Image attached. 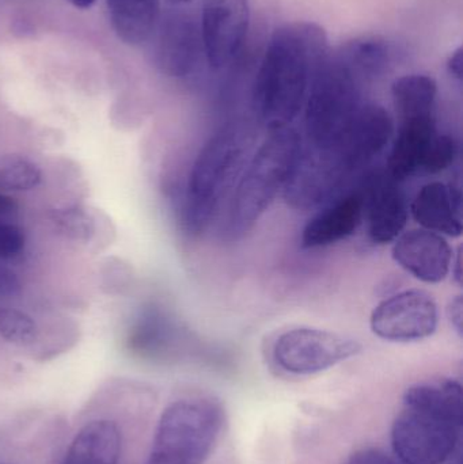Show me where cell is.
I'll list each match as a JSON object with an SVG mask.
<instances>
[{"label":"cell","mask_w":463,"mask_h":464,"mask_svg":"<svg viewBox=\"0 0 463 464\" xmlns=\"http://www.w3.org/2000/svg\"><path fill=\"white\" fill-rule=\"evenodd\" d=\"M328 51V37L320 24L291 22L275 30L253 89L256 113L269 130L290 125L299 116Z\"/></svg>","instance_id":"cell-1"},{"label":"cell","mask_w":463,"mask_h":464,"mask_svg":"<svg viewBox=\"0 0 463 464\" xmlns=\"http://www.w3.org/2000/svg\"><path fill=\"white\" fill-rule=\"evenodd\" d=\"M391 427L394 457L402 464H443L456 452L463 421L462 386L434 379L410 387Z\"/></svg>","instance_id":"cell-2"},{"label":"cell","mask_w":463,"mask_h":464,"mask_svg":"<svg viewBox=\"0 0 463 464\" xmlns=\"http://www.w3.org/2000/svg\"><path fill=\"white\" fill-rule=\"evenodd\" d=\"M304 152L302 138L293 127L272 128L245 166L234 189L230 208L233 234L250 230L275 198L285 189Z\"/></svg>","instance_id":"cell-3"},{"label":"cell","mask_w":463,"mask_h":464,"mask_svg":"<svg viewBox=\"0 0 463 464\" xmlns=\"http://www.w3.org/2000/svg\"><path fill=\"white\" fill-rule=\"evenodd\" d=\"M249 140L238 130H220L198 152L188 179L181 220L190 235L203 234L211 226L223 198L246 166Z\"/></svg>","instance_id":"cell-4"},{"label":"cell","mask_w":463,"mask_h":464,"mask_svg":"<svg viewBox=\"0 0 463 464\" xmlns=\"http://www.w3.org/2000/svg\"><path fill=\"white\" fill-rule=\"evenodd\" d=\"M369 83L342 48L328 51L315 71L304 102V128L312 149H326L347 130Z\"/></svg>","instance_id":"cell-5"},{"label":"cell","mask_w":463,"mask_h":464,"mask_svg":"<svg viewBox=\"0 0 463 464\" xmlns=\"http://www.w3.org/2000/svg\"><path fill=\"white\" fill-rule=\"evenodd\" d=\"M225 424L222 406L209 398L178 400L163 411L147 464H204Z\"/></svg>","instance_id":"cell-6"},{"label":"cell","mask_w":463,"mask_h":464,"mask_svg":"<svg viewBox=\"0 0 463 464\" xmlns=\"http://www.w3.org/2000/svg\"><path fill=\"white\" fill-rule=\"evenodd\" d=\"M361 352V343L353 338L329 330L301 326L277 335L271 357L282 372L310 376L331 370Z\"/></svg>","instance_id":"cell-7"},{"label":"cell","mask_w":463,"mask_h":464,"mask_svg":"<svg viewBox=\"0 0 463 464\" xmlns=\"http://www.w3.org/2000/svg\"><path fill=\"white\" fill-rule=\"evenodd\" d=\"M394 121L377 103H363L347 130L323 150L345 177L367 168L393 139Z\"/></svg>","instance_id":"cell-8"},{"label":"cell","mask_w":463,"mask_h":464,"mask_svg":"<svg viewBox=\"0 0 463 464\" xmlns=\"http://www.w3.org/2000/svg\"><path fill=\"white\" fill-rule=\"evenodd\" d=\"M439 324L434 296L423 289H407L382 300L372 310L370 327L391 343H415L431 337Z\"/></svg>","instance_id":"cell-9"},{"label":"cell","mask_w":463,"mask_h":464,"mask_svg":"<svg viewBox=\"0 0 463 464\" xmlns=\"http://www.w3.org/2000/svg\"><path fill=\"white\" fill-rule=\"evenodd\" d=\"M125 348L136 359L157 364H171L192 353V341L158 304H147L136 314L128 327Z\"/></svg>","instance_id":"cell-10"},{"label":"cell","mask_w":463,"mask_h":464,"mask_svg":"<svg viewBox=\"0 0 463 464\" xmlns=\"http://www.w3.org/2000/svg\"><path fill=\"white\" fill-rule=\"evenodd\" d=\"M154 63L169 78L195 72L204 52L200 24L184 10H171L158 18L154 32Z\"/></svg>","instance_id":"cell-11"},{"label":"cell","mask_w":463,"mask_h":464,"mask_svg":"<svg viewBox=\"0 0 463 464\" xmlns=\"http://www.w3.org/2000/svg\"><path fill=\"white\" fill-rule=\"evenodd\" d=\"M247 0H203L201 37L209 65L222 70L233 62L249 30Z\"/></svg>","instance_id":"cell-12"},{"label":"cell","mask_w":463,"mask_h":464,"mask_svg":"<svg viewBox=\"0 0 463 464\" xmlns=\"http://www.w3.org/2000/svg\"><path fill=\"white\" fill-rule=\"evenodd\" d=\"M364 220L372 242H394L410 219V203L399 182L383 173H372L363 182Z\"/></svg>","instance_id":"cell-13"},{"label":"cell","mask_w":463,"mask_h":464,"mask_svg":"<svg viewBox=\"0 0 463 464\" xmlns=\"http://www.w3.org/2000/svg\"><path fill=\"white\" fill-rule=\"evenodd\" d=\"M391 256L405 272L419 281L438 284L450 273L454 250L443 235L419 228L402 232L394 240Z\"/></svg>","instance_id":"cell-14"},{"label":"cell","mask_w":463,"mask_h":464,"mask_svg":"<svg viewBox=\"0 0 463 464\" xmlns=\"http://www.w3.org/2000/svg\"><path fill=\"white\" fill-rule=\"evenodd\" d=\"M363 222L364 190L361 187L329 201L315 214L302 231V246L321 248L336 245L352 237Z\"/></svg>","instance_id":"cell-15"},{"label":"cell","mask_w":463,"mask_h":464,"mask_svg":"<svg viewBox=\"0 0 463 464\" xmlns=\"http://www.w3.org/2000/svg\"><path fill=\"white\" fill-rule=\"evenodd\" d=\"M410 214L424 230L438 232L443 237H461V188L442 181L423 185L410 203Z\"/></svg>","instance_id":"cell-16"},{"label":"cell","mask_w":463,"mask_h":464,"mask_svg":"<svg viewBox=\"0 0 463 464\" xmlns=\"http://www.w3.org/2000/svg\"><path fill=\"white\" fill-rule=\"evenodd\" d=\"M438 133L435 116L400 120L386 163V176L401 184L421 173L427 152Z\"/></svg>","instance_id":"cell-17"},{"label":"cell","mask_w":463,"mask_h":464,"mask_svg":"<svg viewBox=\"0 0 463 464\" xmlns=\"http://www.w3.org/2000/svg\"><path fill=\"white\" fill-rule=\"evenodd\" d=\"M121 435L111 421L84 425L68 447L63 464H119Z\"/></svg>","instance_id":"cell-18"},{"label":"cell","mask_w":463,"mask_h":464,"mask_svg":"<svg viewBox=\"0 0 463 464\" xmlns=\"http://www.w3.org/2000/svg\"><path fill=\"white\" fill-rule=\"evenodd\" d=\"M117 37L128 45L146 43L158 22V0H106Z\"/></svg>","instance_id":"cell-19"},{"label":"cell","mask_w":463,"mask_h":464,"mask_svg":"<svg viewBox=\"0 0 463 464\" xmlns=\"http://www.w3.org/2000/svg\"><path fill=\"white\" fill-rule=\"evenodd\" d=\"M391 97L400 120L435 116L438 84L421 73L401 76L391 86Z\"/></svg>","instance_id":"cell-20"},{"label":"cell","mask_w":463,"mask_h":464,"mask_svg":"<svg viewBox=\"0 0 463 464\" xmlns=\"http://www.w3.org/2000/svg\"><path fill=\"white\" fill-rule=\"evenodd\" d=\"M43 182L40 166L19 154L0 155V190L30 192Z\"/></svg>","instance_id":"cell-21"},{"label":"cell","mask_w":463,"mask_h":464,"mask_svg":"<svg viewBox=\"0 0 463 464\" xmlns=\"http://www.w3.org/2000/svg\"><path fill=\"white\" fill-rule=\"evenodd\" d=\"M0 338L27 349L34 357L41 343V330L32 315L16 308H0Z\"/></svg>","instance_id":"cell-22"},{"label":"cell","mask_w":463,"mask_h":464,"mask_svg":"<svg viewBox=\"0 0 463 464\" xmlns=\"http://www.w3.org/2000/svg\"><path fill=\"white\" fill-rule=\"evenodd\" d=\"M49 222L60 237L73 242L89 243L97 234V220L82 207L53 209Z\"/></svg>","instance_id":"cell-23"},{"label":"cell","mask_w":463,"mask_h":464,"mask_svg":"<svg viewBox=\"0 0 463 464\" xmlns=\"http://www.w3.org/2000/svg\"><path fill=\"white\" fill-rule=\"evenodd\" d=\"M458 143L448 133H438L427 152L421 173L439 174L450 169L458 157Z\"/></svg>","instance_id":"cell-24"},{"label":"cell","mask_w":463,"mask_h":464,"mask_svg":"<svg viewBox=\"0 0 463 464\" xmlns=\"http://www.w3.org/2000/svg\"><path fill=\"white\" fill-rule=\"evenodd\" d=\"M24 246L26 235L24 230L13 223L0 220V259H15L24 253Z\"/></svg>","instance_id":"cell-25"},{"label":"cell","mask_w":463,"mask_h":464,"mask_svg":"<svg viewBox=\"0 0 463 464\" xmlns=\"http://www.w3.org/2000/svg\"><path fill=\"white\" fill-rule=\"evenodd\" d=\"M344 464H402L382 450L364 449L351 455Z\"/></svg>","instance_id":"cell-26"},{"label":"cell","mask_w":463,"mask_h":464,"mask_svg":"<svg viewBox=\"0 0 463 464\" xmlns=\"http://www.w3.org/2000/svg\"><path fill=\"white\" fill-rule=\"evenodd\" d=\"M21 288L18 276L7 267L0 266V299L15 296Z\"/></svg>","instance_id":"cell-27"},{"label":"cell","mask_w":463,"mask_h":464,"mask_svg":"<svg viewBox=\"0 0 463 464\" xmlns=\"http://www.w3.org/2000/svg\"><path fill=\"white\" fill-rule=\"evenodd\" d=\"M448 316L459 337L463 334V300L461 295L454 297L448 307Z\"/></svg>","instance_id":"cell-28"},{"label":"cell","mask_w":463,"mask_h":464,"mask_svg":"<svg viewBox=\"0 0 463 464\" xmlns=\"http://www.w3.org/2000/svg\"><path fill=\"white\" fill-rule=\"evenodd\" d=\"M449 73L456 79L458 83L462 81V48H457L448 60Z\"/></svg>","instance_id":"cell-29"},{"label":"cell","mask_w":463,"mask_h":464,"mask_svg":"<svg viewBox=\"0 0 463 464\" xmlns=\"http://www.w3.org/2000/svg\"><path fill=\"white\" fill-rule=\"evenodd\" d=\"M16 211H18V204L13 198L0 193V217H8L15 214Z\"/></svg>","instance_id":"cell-30"},{"label":"cell","mask_w":463,"mask_h":464,"mask_svg":"<svg viewBox=\"0 0 463 464\" xmlns=\"http://www.w3.org/2000/svg\"><path fill=\"white\" fill-rule=\"evenodd\" d=\"M451 273H453L454 278L457 283L461 285L462 284V247L459 246L457 253H454L453 262H451Z\"/></svg>","instance_id":"cell-31"},{"label":"cell","mask_w":463,"mask_h":464,"mask_svg":"<svg viewBox=\"0 0 463 464\" xmlns=\"http://www.w3.org/2000/svg\"><path fill=\"white\" fill-rule=\"evenodd\" d=\"M67 2L79 10H87V8H92L97 0H67Z\"/></svg>","instance_id":"cell-32"},{"label":"cell","mask_w":463,"mask_h":464,"mask_svg":"<svg viewBox=\"0 0 463 464\" xmlns=\"http://www.w3.org/2000/svg\"><path fill=\"white\" fill-rule=\"evenodd\" d=\"M169 3H171L173 5H188V3L192 2V0H168Z\"/></svg>","instance_id":"cell-33"},{"label":"cell","mask_w":463,"mask_h":464,"mask_svg":"<svg viewBox=\"0 0 463 464\" xmlns=\"http://www.w3.org/2000/svg\"><path fill=\"white\" fill-rule=\"evenodd\" d=\"M0 464H10V463H0Z\"/></svg>","instance_id":"cell-34"}]
</instances>
